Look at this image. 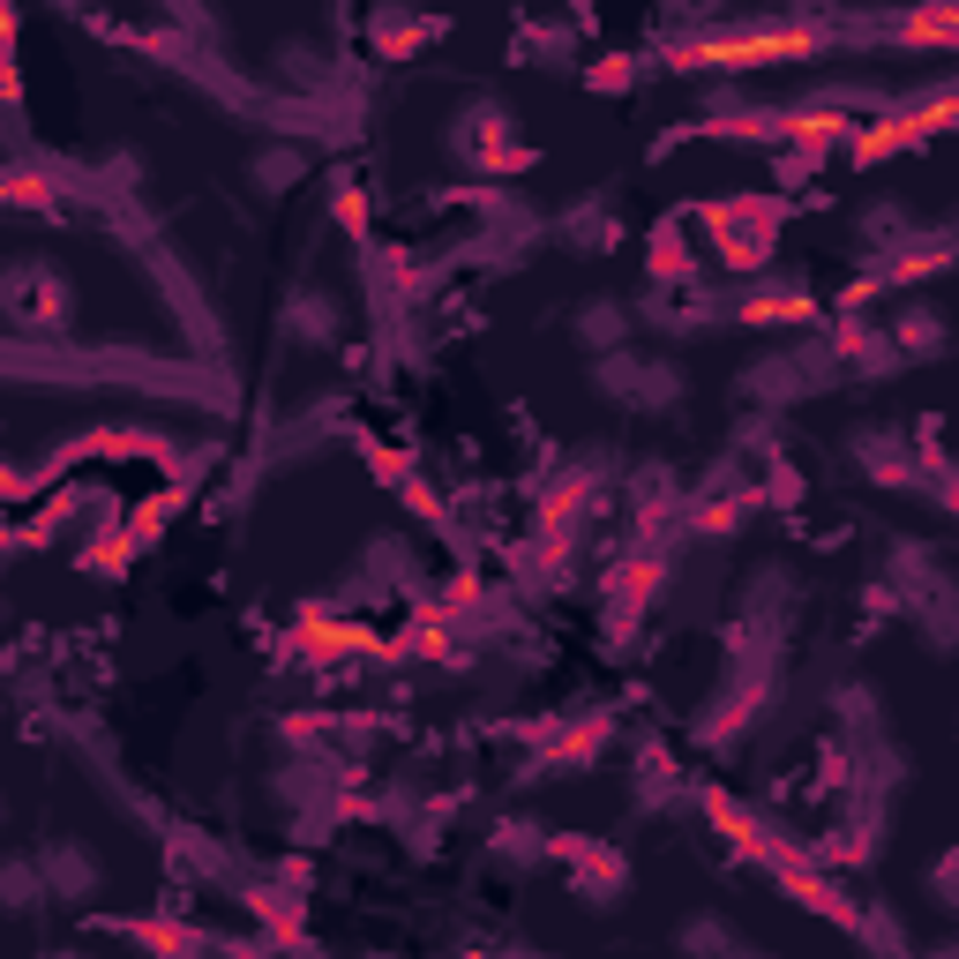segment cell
I'll use <instances>...</instances> for the list:
<instances>
[{
	"instance_id": "6da1fadb",
	"label": "cell",
	"mask_w": 959,
	"mask_h": 959,
	"mask_svg": "<svg viewBox=\"0 0 959 959\" xmlns=\"http://www.w3.org/2000/svg\"><path fill=\"white\" fill-rule=\"evenodd\" d=\"M45 877H53V892H61V899H83L98 869H91V855H75V847H53V855H45Z\"/></svg>"
},
{
	"instance_id": "7a4b0ae2",
	"label": "cell",
	"mask_w": 959,
	"mask_h": 959,
	"mask_svg": "<svg viewBox=\"0 0 959 959\" xmlns=\"http://www.w3.org/2000/svg\"><path fill=\"white\" fill-rule=\"evenodd\" d=\"M937 892H945V907H959V855L937 863Z\"/></svg>"
}]
</instances>
